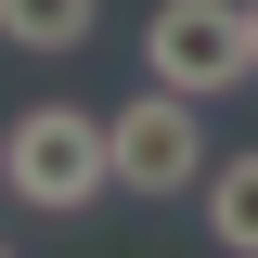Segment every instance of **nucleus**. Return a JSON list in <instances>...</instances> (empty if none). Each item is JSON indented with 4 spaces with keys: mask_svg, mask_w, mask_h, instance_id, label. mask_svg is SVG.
I'll use <instances>...</instances> for the list:
<instances>
[{
    "mask_svg": "<svg viewBox=\"0 0 258 258\" xmlns=\"http://www.w3.org/2000/svg\"><path fill=\"white\" fill-rule=\"evenodd\" d=\"M91 26H103V0H0V39L13 52H78Z\"/></svg>",
    "mask_w": 258,
    "mask_h": 258,
    "instance_id": "nucleus-4",
    "label": "nucleus"
},
{
    "mask_svg": "<svg viewBox=\"0 0 258 258\" xmlns=\"http://www.w3.org/2000/svg\"><path fill=\"white\" fill-rule=\"evenodd\" d=\"M0 181L26 194L39 220H78V207H103V194H116L103 116H78V103H26V116L0 129Z\"/></svg>",
    "mask_w": 258,
    "mask_h": 258,
    "instance_id": "nucleus-1",
    "label": "nucleus"
},
{
    "mask_svg": "<svg viewBox=\"0 0 258 258\" xmlns=\"http://www.w3.org/2000/svg\"><path fill=\"white\" fill-rule=\"evenodd\" d=\"M142 78H168V91L220 103L258 78V39H245V0H155L142 13Z\"/></svg>",
    "mask_w": 258,
    "mask_h": 258,
    "instance_id": "nucleus-2",
    "label": "nucleus"
},
{
    "mask_svg": "<svg viewBox=\"0 0 258 258\" xmlns=\"http://www.w3.org/2000/svg\"><path fill=\"white\" fill-rule=\"evenodd\" d=\"M245 39H258V0H245Z\"/></svg>",
    "mask_w": 258,
    "mask_h": 258,
    "instance_id": "nucleus-6",
    "label": "nucleus"
},
{
    "mask_svg": "<svg viewBox=\"0 0 258 258\" xmlns=\"http://www.w3.org/2000/svg\"><path fill=\"white\" fill-rule=\"evenodd\" d=\"M103 155H116L129 194H155V207H168V194H207V103L168 91V78H155V91H129L116 116H103Z\"/></svg>",
    "mask_w": 258,
    "mask_h": 258,
    "instance_id": "nucleus-3",
    "label": "nucleus"
},
{
    "mask_svg": "<svg viewBox=\"0 0 258 258\" xmlns=\"http://www.w3.org/2000/svg\"><path fill=\"white\" fill-rule=\"evenodd\" d=\"M207 245H232V258H258V155H232V168H207Z\"/></svg>",
    "mask_w": 258,
    "mask_h": 258,
    "instance_id": "nucleus-5",
    "label": "nucleus"
}]
</instances>
